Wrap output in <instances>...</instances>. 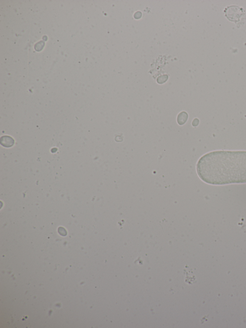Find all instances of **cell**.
<instances>
[{
  "label": "cell",
  "instance_id": "obj_2",
  "mask_svg": "<svg viewBox=\"0 0 246 328\" xmlns=\"http://www.w3.org/2000/svg\"><path fill=\"white\" fill-rule=\"evenodd\" d=\"M242 10H239V7H231L228 8L227 12L226 15L228 19L233 21H239L240 17L242 16Z\"/></svg>",
  "mask_w": 246,
  "mask_h": 328
},
{
  "label": "cell",
  "instance_id": "obj_3",
  "mask_svg": "<svg viewBox=\"0 0 246 328\" xmlns=\"http://www.w3.org/2000/svg\"><path fill=\"white\" fill-rule=\"evenodd\" d=\"M1 143L4 146L10 147L13 145L14 141L10 136H4L1 138Z\"/></svg>",
  "mask_w": 246,
  "mask_h": 328
},
{
  "label": "cell",
  "instance_id": "obj_4",
  "mask_svg": "<svg viewBox=\"0 0 246 328\" xmlns=\"http://www.w3.org/2000/svg\"><path fill=\"white\" fill-rule=\"evenodd\" d=\"M188 114L185 112H182L179 114L177 116V122L179 125H182L185 124L188 119Z\"/></svg>",
  "mask_w": 246,
  "mask_h": 328
},
{
  "label": "cell",
  "instance_id": "obj_1",
  "mask_svg": "<svg viewBox=\"0 0 246 328\" xmlns=\"http://www.w3.org/2000/svg\"><path fill=\"white\" fill-rule=\"evenodd\" d=\"M197 171L200 179L211 185L246 183V151H217L199 159Z\"/></svg>",
  "mask_w": 246,
  "mask_h": 328
}]
</instances>
